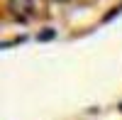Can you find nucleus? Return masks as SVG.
<instances>
[{"label": "nucleus", "instance_id": "f257e3e1", "mask_svg": "<svg viewBox=\"0 0 122 120\" xmlns=\"http://www.w3.org/2000/svg\"><path fill=\"white\" fill-rule=\"evenodd\" d=\"M7 7H10V12H12L15 17H20V20L25 22V20L32 15L34 3H32V0H10V3H7Z\"/></svg>", "mask_w": 122, "mask_h": 120}, {"label": "nucleus", "instance_id": "f03ea898", "mask_svg": "<svg viewBox=\"0 0 122 120\" xmlns=\"http://www.w3.org/2000/svg\"><path fill=\"white\" fill-rule=\"evenodd\" d=\"M54 37V29H44V32H39V39L42 42H46V39H51Z\"/></svg>", "mask_w": 122, "mask_h": 120}, {"label": "nucleus", "instance_id": "7ed1b4c3", "mask_svg": "<svg viewBox=\"0 0 122 120\" xmlns=\"http://www.w3.org/2000/svg\"><path fill=\"white\" fill-rule=\"evenodd\" d=\"M56 3H68V0H56Z\"/></svg>", "mask_w": 122, "mask_h": 120}]
</instances>
